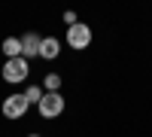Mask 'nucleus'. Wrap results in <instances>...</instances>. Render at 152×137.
<instances>
[{"label": "nucleus", "instance_id": "obj_3", "mask_svg": "<svg viewBox=\"0 0 152 137\" xmlns=\"http://www.w3.org/2000/svg\"><path fill=\"white\" fill-rule=\"evenodd\" d=\"M37 107H40V116L43 119H58L61 113H64V97H61V92H46L43 101Z\"/></svg>", "mask_w": 152, "mask_h": 137}, {"label": "nucleus", "instance_id": "obj_11", "mask_svg": "<svg viewBox=\"0 0 152 137\" xmlns=\"http://www.w3.org/2000/svg\"><path fill=\"white\" fill-rule=\"evenodd\" d=\"M28 137H40V134H28Z\"/></svg>", "mask_w": 152, "mask_h": 137}, {"label": "nucleus", "instance_id": "obj_1", "mask_svg": "<svg viewBox=\"0 0 152 137\" xmlns=\"http://www.w3.org/2000/svg\"><path fill=\"white\" fill-rule=\"evenodd\" d=\"M67 46L76 49V52L88 49V46H91V28H88V24H82V21H76L73 28H67Z\"/></svg>", "mask_w": 152, "mask_h": 137}, {"label": "nucleus", "instance_id": "obj_9", "mask_svg": "<svg viewBox=\"0 0 152 137\" xmlns=\"http://www.w3.org/2000/svg\"><path fill=\"white\" fill-rule=\"evenodd\" d=\"M43 95H46V92L40 89V85H31V89L24 92V97H28V104H40V101H43Z\"/></svg>", "mask_w": 152, "mask_h": 137}, {"label": "nucleus", "instance_id": "obj_5", "mask_svg": "<svg viewBox=\"0 0 152 137\" xmlns=\"http://www.w3.org/2000/svg\"><path fill=\"white\" fill-rule=\"evenodd\" d=\"M40 43L43 37L40 34H21V58H40Z\"/></svg>", "mask_w": 152, "mask_h": 137}, {"label": "nucleus", "instance_id": "obj_2", "mask_svg": "<svg viewBox=\"0 0 152 137\" xmlns=\"http://www.w3.org/2000/svg\"><path fill=\"white\" fill-rule=\"evenodd\" d=\"M28 73H31L28 58H6V64H3V79L6 82H24Z\"/></svg>", "mask_w": 152, "mask_h": 137}, {"label": "nucleus", "instance_id": "obj_4", "mask_svg": "<svg viewBox=\"0 0 152 137\" xmlns=\"http://www.w3.org/2000/svg\"><path fill=\"white\" fill-rule=\"evenodd\" d=\"M28 97H24V95H6V101H3V107H0V110H3V116L6 119H21L24 113H28Z\"/></svg>", "mask_w": 152, "mask_h": 137}, {"label": "nucleus", "instance_id": "obj_10", "mask_svg": "<svg viewBox=\"0 0 152 137\" xmlns=\"http://www.w3.org/2000/svg\"><path fill=\"white\" fill-rule=\"evenodd\" d=\"M64 21H67V28H73L79 18H76V12H64Z\"/></svg>", "mask_w": 152, "mask_h": 137}, {"label": "nucleus", "instance_id": "obj_6", "mask_svg": "<svg viewBox=\"0 0 152 137\" xmlns=\"http://www.w3.org/2000/svg\"><path fill=\"white\" fill-rule=\"evenodd\" d=\"M58 55H61V43H58V37H43V43H40V58L55 61Z\"/></svg>", "mask_w": 152, "mask_h": 137}, {"label": "nucleus", "instance_id": "obj_8", "mask_svg": "<svg viewBox=\"0 0 152 137\" xmlns=\"http://www.w3.org/2000/svg\"><path fill=\"white\" fill-rule=\"evenodd\" d=\"M43 89H46V92H61V76H58V73H46Z\"/></svg>", "mask_w": 152, "mask_h": 137}, {"label": "nucleus", "instance_id": "obj_7", "mask_svg": "<svg viewBox=\"0 0 152 137\" xmlns=\"http://www.w3.org/2000/svg\"><path fill=\"white\" fill-rule=\"evenodd\" d=\"M3 55L6 58H21V37H6L3 40Z\"/></svg>", "mask_w": 152, "mask_h": 137}]
</instances>
